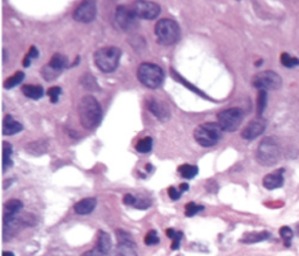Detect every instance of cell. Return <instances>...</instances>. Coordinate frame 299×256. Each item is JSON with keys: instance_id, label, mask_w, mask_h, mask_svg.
<instances>
[{"instance_id": "1", "label": "cell", "mask_w": 299, "mask_h": 256, "mask_svg": "<svg viewBox=\"0 0 299 256\" xmlns=\"http://www.w3.org/2000/svg\"><path fill=\"white\" fill-rule=\"evenodd\" d=\"M79 116L83 128L92 130L97 128L102 121V108L94 96H84L79 103Z\"/></svg>"}, {"instance_id": "2", "label": "cell", "mask_w": 299, "mask_h": 256, "mask_svg": "<svg viewBox=\"0 0 299 256\" xmlns=\"http://www.w3.org/2000/svg\"><path fill=\"white\" fill-rule=\"evenodd\" d=\"M122 51L118 47L109 46L99 48L94 54L96 67L103 73H112L118 67Z\"/></svg>"}, {"instance_id": "3", "label": "cell", "mask_w": 299, "mask_h": 256, "mask_svg": "<svg viewBox=\"0 0 299 256\" xmlns=\"http://www.w3.org/2000/svg\"><path fill=\"white\" fill-rule=\"evenodd\" d=\"M281 146L275 137H266L257 148L256 159L263 166H272L280 160Z\"/></svg>"}, {"instance_id": "4", "label": "cell", "mask_w": 299, "mask_h": 256, "mask_svg": "<svg viewBox=\"0 0 299 256\" xmlns=\"http://www.w3.org/2000/svg\"><path fill=\"white\" fill-rule=\"evenodd\" d=\"M223 130L219 125V123L214 122H207V123L200 124L199 127L194 130V138L204 148H211L216 145L222 138Z\"/></svg>"}, {"instance_id": "5", "label": "cell", "mask_w": 299, "mask_h": 256, "mask_svg": "<svg viewBox=\"0 0 299 256\" xmlns=\"http://www.w3.org/2000/svg\"><path fill=\"white\" fill-rule=\"evenodd\" d=\"M139 82L150 89H157L164 83V71L158 64L144 62L141 63L137 71Z\"/></svg>"}, {"instance_id": "6", "label": "cell", "mask_w": 299, "mask_h": 256, "mask_svg": "<svg viewBox=\"0 0 299 256\" xmlns=\"http://www.w3.org/2000/svg\"><path fill=\"white\" fill-rule=\"evenodd\" d=\"M158 42L164 46H172L180 40V27L172 19H161L155 28Z\"/></svg>"}, {"instance_id": "7", "label": "cell", "mask_w": 299, "mask_h": 256, "mask_svg": "<svg viewBox=\"0 0 299 256\" xmlns=\"http://www.w3.org/2000/svg\"><path fill=\"white\" fill-rule=\"evenodd\" d=\"M244 112L241 108H229L219 112L217 115V123L223 131L233 132L236 131L243 121Z\"/></svg>"}, {"instance_id": "8", "label": "cell", "mask_w": 299, "mask_h": 256, "mask_svg": "<svg viewBox=\"0 0 299 256\" xmlns=\"http://www.w3.org/2000/svg\"><path fill=\"white\" fill-rule=\"evenodd\" d=\"M253 85L260 90H277L282 87V77L272 71H264L253 77Z\"/></svg>"}, {"instance_id": "9", "label": "cell", "mask_w": 299, "mask_h": 256, "mask_svg": "<svg viewBox=\"0 0 299 256\" xmlns=\"http://www.w3.org/2000/svg\"><path fill=\"white\" fill-rule=\"evenodd\" d=\"M138 17H137L133 7L118 6L116 10V24L124 32H130L138 26Z\"/></svg>"}, {"instance_id": "10", "label": "cell", "mask_w": 299, "mask_h": 256, "mask_svg": "<svg viewBox=\"0 0 299 256\" xmlns=\"http://www.w3.org/2000/svg\"><path fill=\"white\" fill-rule=\"evenodd\" d=\"M68 67V59L62 54H54L49 62L43 66L41 74L46 81H53Z\"/></svg>"}, {"instance_id": "11", "label": "cell", "mask_w": 299, "mask_h": 256, "mask_svg": "<svg viewBox=\"0 0 299 256\" xmlns=\"http://www.w3.org/2000/svg\"><path fill=\"white\" fill-rule=\"evenodd\" d=\"M137 17L145 20H153L160 14V6L152 2H136L133 4Z\"/></svg>"}, {"instance_id": "12", "label": "cell", "mask_w": 299, "mask_h": 256, "mask_svg": "<svg viewBox=\"0 0 299 256\" xmlns=\"http://www.w3.org/2000/svg\"><path fill=\"white\" fill-rule=\"evenodd\" d=\"M97 9H96V3L94 2H83L82 4L76 7L74 11V14L72 17L79 22H91L94 21L96 18Z\"/></svg>"}, {"instance_id": "13", "label": "cell", "mask_w": 299, "mask_h": 256, "mask_svg": "<svg viewBox=\"0 0 299 256\" xmlns=\"http://www.w3.org/2000/svg\"><path fill=\"white\" fill-rule=\"evenodd\" d=\"M111 238L107 231L99 230L97 238V245L91 250L86 251L83 256H106L111 250Z\"/></svg>"}, {"instance_id": "14", "label": "cell", "mask_w": 299, "mask_h": 256, "mask_svg": "<svg viewBox=\"0 0 299 256\" xmlns=\"http://www.w3.org/2000/svg\"><path fill=\"white\" fill-rule=\"evenodd\" d=\"M265 128H266V121L262 119V117H257V119L249 122L248 125H246V127L243 129V131H242L241 136L243 139L253 141L258 136H261L262 133L264 132Z\"/></svg>"}, {"instance_id": "15", "label": "cell", "mask_w": 299, "mask_h": 256, "mask_svg": "<svg viewBox=\"0 0 299 256\" xmlns=\"http://www.w3.org/2000/svg\"><path fill=\"white\" fill-rule=\"evenodd\" d=\"M147 108L148 110L157 117V119L163 122L167 121L169 119V115H171L166 103L161 102V101H158V100H155V99L150 100L147 102Z\"/></svg>"}, {"instance_id": "16", "label": "cell", "mask_w": 299, "mask_h": 256, "mask_svg": "<svg viewBox=\"0 0 299 256\" xmlns=\"http://www.w3.org/2000/svg\"><path fill=\"white\" fill-rule=\"evenodd\" d=\"M285 170L284 169H280L277 171H275L272 173L266 174V176L263 178V186L266 190H276L282 188L284 185V174Z\"/></svg>"}, {"instance_id": "17", "label": "cell", "mask_w": 299, "mask_h": 256, "mask_svg": "<svg viewBox=\"0 0 299 256\" xmlns=\"http://www.w3.org/2000/svg\"><path fill=\"white\" fill-rule=\"evenodd\" d=\"M22 124L15 121L12 115H6L3 120V133L5 136H12L22 131Z\"/></svg>"}, {"instance_id": "18", "label": "cell", "mask_w": 299, "mask_h": 256, "mask_svg": "<svg viewBox=\"0 0 299 256\" xmlns=\"http://www.w3.org/2000/svg\"><path fill=\"white\" fill-rule=\"evenodd\" d=\"M96 204H97L96 198L83 199V200L76 202L75 206H74V211H75V213H78L80 215L90 214L92 211L95 210Z\"/></svg>"}, {"instance_id": "19", "label": "cell", "mask_w": 299, "mask_h": 256, "mask_svg": "<svg viewBox=\"0 0 299 256\" xmlns=\"http://www.w3.org/2000/svg\"><path fill=\"white\" fill-rule=\"evenodd\" d=\"M271 238V234L269 231H254V233L244 234V237L240 240V242L245 243V245H253V243L265 241Z\"/></svg>"}, {"instance_id": "20", "label": "cell", "mask_w": 299, "mask_h": 256, "mask_svg": "<svg viewBox=\"0 0 299 256\" xmlns=\"http://www.w3.org/2000/svg\"><path fill=\"white\" fill-rule=\"evenodd\" d=\"M23 95L27 96L28 99L32 100H40L44 94V90L41 85L36 84H26L21 88Z\"/></svg>"}, {"instance_id": "21", "label": "cell", "mask_w": 299, "mask_h": 256, "mask_svg": "<svg viewBox=\"0 0 299 256\" xmlns=\"http://www.w3.org/2000/svg\"><path fill=\"white\" fill-rule=\"evenodd\" d=\"M22 202L18 200V199L9 200L4 206V217H15L22 210Z\"/></svg>"}, {"instance_id": "22", "label": "cell", "mask_w": 299, "mask_h": 256, "mask_svg": "<svg viewBox=\"0 0 299 256\" xmlns=\"http://www.w3.org/2000/svg\"><path fill=\"white\" fill-rule=\"evenodd\" d=\"M109 256H138L136 253V245H123L118 243Z\"/></svg>"}, {"instance_id": "23", "label": "cell", "mask_w": 299, "mask_h": 256, "mask_svg": "<svg viewBox=\"0 0 299 256\" xmlns=\"http://www.w3.org/2000/svg\"><path fill=\"white\" fill-rule=\"evenodd\" d=\"M12 153H13V149L9 142H4L3 143V172L5 173L7 170L12 168L13 161H12Z\"/></svg>"}, {"instance_id": "24", "label": "cell", "mask_w": 299, "mask_h": 256, "mask_svg": "<svg viewBox=\"0 0 299 256\" xmlns=\"http://www.w3.org/2000/svg\"><path fill=\"white\" fill-rule=\"evenodd\" d=\"M178 172H179V174L184 178V179H192V178L195 177L197 172H199V169L194 165L184 164L178 168Z\"/></svg>"}, {"instance_id": "25", "label": "cell", "mask_w": 299, "mask_h": 256, "mask_svg": "<svg viewBox=\"0 0 299 256\" xmlns=\"http://www.w3.org/2000/svg\"><path fill=\"white\" fill-rule=\"evenodd\" d=\"M153 146V141L151 137H145L143 139L138 141V143L136 144V150L139 153H148L151 152Z\"/></svg>"}, {"instance_id": "26", "label": "cell", "mask_w": 299, "mask_h": 256, "mask_svg": "<svg viewBox=\"0 0 299 256\" xmlns=\"http://www.w3.org/2000/svg\"><path fill=\"white\" fill-rule=\"evenodd\" d=\"M23 77H25V74H23L22 72H17L13 76H11L10 79H7L5 82H4V87H5V89H12L17 87L19 83L22 82Z\"/></svg>"}, {"instance_id": "27", "label": "cell", "mask_w": 299, "mask_h": 256, "mask_svg": "<svg viewBox=\"0 0 299 256\" xmlns=\"http://www.w3.org/2000/svg\"><path fill=\"white\" fill-rule=\"evenodd\" d=\"M166 234H167V238L173 240V243H172V247H171L172 249L173 250L179 249L180 241H181V239H183V233H181V231H176L173 228H168L166 230Z\"/></svg>"}, {"instance_id": "28", "label": "cell", "mask_w": 299, "mask_h": 256, "mask_svg": "<svg viewBox=\"0 0 299 256\" xmlns=\"http://www.w3.org/2000/svg\"><path fill=\"white\" fill-rule=\"evenodd\" d=\"M266 103H268V95H266L265 90H260L257 97V115L258 117L262 116L266 108Z\"/></svg>"}, {"instance_id": "29", "label": "cell", "mask_w": 299, "mask_h": 256, "mask_svg": "<svg viewBox=\"0 0 299 256\" xmlns=\"http://www.w3.org/2000/svg\"><path fill=\"white\" fill-rule=\"evenodd\" d=\"M281 63L286 68H294L299 66V59L293 58L288 53H283L281 55Z\"/></svg>"}, {"instance_id": "30", "label": "cell", "mask_w": 299, "mask_h": 256, "mask_svg": "<svg viewBox=\"0 0 299 256\" xmlns=\"http://www.w3.org/2000/svg\"><path fill=\"white\" fill-rule=\"evenodd\" d=\"M280 235H281V238L283 239V241H284V246L289 248L291 246V241H292V239H293L292 229H291L290 227H288V226H283L282 228L280 229Z\"/></svg>"}, {"instance_id": "31", "label": "cell", "mask_w": 299, "mask_h": 256, "mask_svg": "<svg viewBox=\"0 0 299 256\" xmlns=\"http://www.w3.org/2000/svg\"><path fill=\"white\" fill-rule=\"evenodd\" d=\"M116 238L118 243H123V245H136V242L133 241L131 235L127 233L125 230L117 229L116 230Z\"/></svg>"}, {"instance_id": "32", "label": "cell", "mask_w": 299, "mask_h": 256, "mask_svg": "<svg viewBox=\"0 0 299 256\" xmlns=\"http://www.w3.org/2000/svg\"><path fill=\"white\" fill-rule=\"evenodd\" d=\"M204 210V206L196 205L195 202H188V204L185 206V214L186 217H193V215H195L199 212H203Z\"/></svg>"}, {"instance_id": "33", "label": "cell", "mask_w": 299, "mask_h": 256, "mask_svg": "<svg viewBox=\"0 0 299 256\" xmlns=\"http://www.w3.org/2000/svg\"><path fill=\"white\" fill-rule=\"evenodd\" d=\"M144 242L146 243L147 246H155V245H158L160 242V239L158 237V233L155 229L147 231V234L145 235V239H144Z\"/></svg>"}, {"instance_id": "34", "label": "cell", "mask_w": 299, "mask_h": 256, "mask_svg": "<svg viewBox=\"0 0 299 256\" xmlns=\"http://www.w3.org/2000/svg\"><path fill=\"white\" fill-rule=\"evenodd\" d=\"M82 82H83V87H86L87 89H90V90H98V84L96 83V81L94 77H91V75H83L82 77Z\"/></svg>"}, {"instance_id": "35", "label": "cell", "mask_w": 299, "mask_h": 256, "mask_svg": "<svg viewBox=\"0 0 299 256\" xmlns=\"http://www.w3.org/2000/svg\"><path fill=\"white\" fill-rule=\"evenodd\" d=\"M39 56V51L36 50L35 46H32L30 52H28V54L25 56V59H23V67L28 68L31 66V62L33 59H36Z\"/></svg>"}, {"instance_id": "36", "label": "cell", "mask_w": 299, "mask_h": 256, "mask_svg": "<svg viewBox=\"0 0 299 256\" xmlns=\"http://www.w3.org/2000/svg\"><path fill=\"white\" fill-rule=\"evenodd\" d=\"M62 94V89L60 87H52L47 90V95L49 96L52 103H58L60 95Z\"/></svg>"}, {"instance_id": "37", "label": "cell", "mask_w": 299, "mask_h": 256, "mask_svg": "<svg viewBox=\"0 0 299 256\" xmlns=\"http://www.w3.org/2000/svg\"><path fill=\"white\" fill-rule=\"evenodd\" d=\"M123 202L125 205H128V206L136 207L137 198L135 196H132V194H125L124 198H123Z\"/></svg>"}, {"instance_id": "38", "label": "cell", "mask_w": 299, "mask_h": 256, "mask_svg": "<svg viewBox=\"0 0 299 256\" xmlns=\"http://www.w3.org/2000/svg\"><path fill=\"white\" fill-rule=\"evenodd\" d=\"M181 193L179 190H177L176 188H173V186H171V188L168 189V196L169 198L172 199V200H179L180 197H181Z\"/></svg>"}, {"instance_id": "39", "label": "cell", "mask_w": 299, "mask_h": 256, "mask_svg": "<svg viewBox=\"0 0 299 256\" xmlns=\"http://www.w3.org/2000/svg\"><path fill=\"white\" fill-rule=\"evenodd\" d=\"M188 189H189V186H188V184H186V182H184V184H181L179 186V191L181 193H184V192H186V191H188Z\"/></svg>"}, {"instance_id": "40", "label": "cell", "mask_w": 299, "mask_h": 256, "mask_svg": "<svg viewBox=\"0 0 299 256\" xmlns=\"http://www.w3.org/2000/svg\"><path fill=\"white\" fill-rule=\"evenodd\" d=\"M3 256H14V254L11 253V251H4Z\"/></svg>"}, {"instance_id": "41", "label": "cell", "mask_w": 299, "mask_h": 256, "mask_svg": "<svg viewBox=\"0 0 299 256\" xmlns=\"http://www.w3.org/2000/svg\"><path fill=\"white\" fill-rule=\"evenodd\" d=\"M262 62H263V61H262V60H260V61H258V62H256V67L260 66V64H261Z\"/></svg>"}]
</instances>
